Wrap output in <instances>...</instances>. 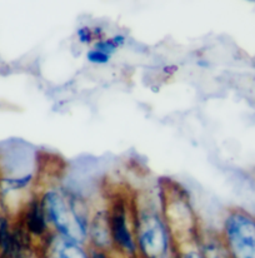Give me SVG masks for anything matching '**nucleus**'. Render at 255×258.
Masks as SVG:
<instances>
[{
	"mask_svg": "<svg viewBox=\"0 0 255 258\" xmlns=\"http://www.w3.org/2000/svg\"><path fill=\"white\" fill-rule=\"evenodd\" d=\"M51 231L73 241H88L92 210L80 195L60 184L38 189Z\"/></svg>",
	"mask_w": 255,
	"mask_h": 258,
	"instance_id": "f257e3e1",
	"label": "nucleus"
},
{
	"mask_svg": "<svg viewBox=\"0 0 255 258\" xmlns=\"http://www.w3.org/2000/svg\"><path fill=\"white\" fill-rule=\"evenodd\" d=\"M134 232L138 252L144 258H166L173 233L163 211L161 192L158 198L143 196L134 201Z\"/></svg>",
	"mask_w": 255,
	"mask_h": 258,
	"instance_id": "f03ea898",
	"label": "nucleus"
},
{
	"mask_svg": "<svg viewBox=\"0 0 255 258\" xmlns=\"http://www.w3.org/2000/svg\"><path fill=\"white\" fill-rule=\"evenodd\" d=\"M221 238L231 258H255V215L240 207L230 208L221 224Z\"/></svg>",
	"mask_w": 255,
	"mask_h": 258,
	"instance_id": "7ed1b4c3",
	"label": "nucleus"
},
{
	"mask_svg": "<svg viewBox=\"0 0 255 258\" xmlns=\"http://www.w3.org/2000/svg\"><path fill=\"white\" fill-rule=\"evenodd\" d=\"M163 211L173 236L188 241L199 238L198 218L189 202V196L178 184H168L161 189Z\"/></svg>",
	"mask_w": 255,
	"mask_h": 258,
	"instance_id": "20e7f679",
	"label": "nucleus"
},
{
	"mask_svg": "<svg viewBox=\"0 0 255 258\" xmlns=\"http://www.w3.org/2000/svg\"><path fill=\"white\" fill-rule=\"evenodd\" d=\"M107 208L113 246L133 256L138 252L134 232V201L124 196H115Z\"/></svg>",
	"mask_w": 255,
	"mask_h": 258,
	"instance_id": "39448f33",
	"label": "nucleus"
},
{
	"mask_svg": "<svg viewBox=\"0 0 255 258\" xmlns=\"http://www.w3.org/2000/svg\"><path fill=\"white\" fill-rule=\"evenodd\" d=\"M14 217L34 239L43 241L50 232H53L49 226L38 190L28 198Z\"/></svg>",
	"mask_w": 255,
	"mask_h": 258,
	"instance_id": "423d86ee",
	"label": "nucleus"
},
{
	"mask_svg": "<svg viewBox=\"0 0 255 258\" xmlns=\"http://www.w3.org/2000/svg\"><path fill=\"white\" fill-rule=\"evenodd\" d=\"M44 241L45 258H89L84 243L50 232Z\"/></svg>",
	"mask_w": 255,
	"mask_h": 258,
	"instance_id": "0eeeda50",
	"label": "nucleus"
},
{
	"mask_svg": "<svg viewBox=\"0 0 255 258\" xmlns=\"http://www.w3.org/2000/svg\"><path fill=\"white\" fill-rule=\"evenodd\" d=\"M88 241L93 244V248L107 249L113 246L107 206L92 211Z\"/></svg>",
	"mask_w": 255,
	"mask_h": 258,
	"instance_id": "6e6552de",
	"label": "nucleus"
},
{
	"mask_svg": "<svg viewBox=\"0 0 255 258\" xmlns=\"http://www.w3.org/2000/svg\"><path fill=\"white\" fill-rule=\"evenodd\" d=\"M202 237V252L204 258H231L220 234H204Z\"/></svg>",
	"mask_w": 255,
	"mask_h": 258,
	"instance_id": "1a4fd4ad",
	"label": "nucleus"
},
{
	"mask_svg": "<svg viewBox=\"0 0 255 258\" xmlns=\"http://www.w3.org/2000/svg\"><path fill=\"white\" fill-rule=\"evenodd\" d=\"M127 38L123 34H115L110 38H103V39L97 40L92 44V48L97 49V50L102 51V53L107 54L108 56L113 58L115 53L119 50L120 48L124 46Z\"/></svg>",
	"mask_w": 255,
	"mask_h": 258,
	"instance_id": "9d476101",
	"label": "nucleus"
},
{
	"mask_svg": "<svg viewBox=\"0 0 255 258\" xmlns=\"http://www.w3.org/2000/svg\"><path fill=\"white\" fill-rule=\"evenodd\" d=\"M76 37H78L79 43L84 44V45H90L97 40L105 38L104 30L100 27H80L76 32Z\"/></svg>",
	"mask_w": 255,
	"mask_h": 258,
	"instance_id": "9b49d317",
	"label": "nucleus"
},
{
	"mask_svg": "<svg viewBox=\"0 0 255 258\" xmlns=\"http://www.w3.org/2000/svg\"><path fill=\"white\" fill-rule=\"evenodd\" d=\"M87 60L89 61L90 64H94V66H105V64H108L112 60V58L108 56L107 54L97 50V49L90 48L89 50L87 51Z\"/></svg>",
	"mask_w": 255,
	"mask_h": 258,
	"instance_id": "f8f14e48",
	"label": "nucleus"
},
{
	"mask_svg": "<svg viewBox=\"0 0 255 258\" xmlns=\"http://www.w3.org/2000/svg\"><path fill=\"white\" fill-rule=\"evenodd\" d=\"M89 258H109L108 257L107 252L104 249H98V248H92L89 253Z\"/></svg>",
	"mask_w": 255,
	"mask_h": 258,
	"instance_id": "ddd939ff",
	"label": "nucleus"
}]
</instances>
